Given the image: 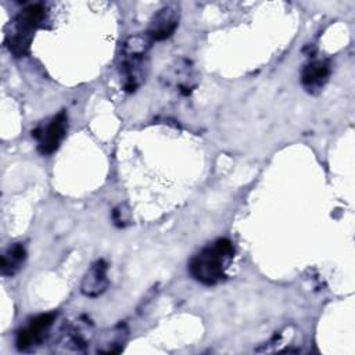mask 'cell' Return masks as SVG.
Wrapping results in <instances>:
<instances>
[{
  "mask_svg": "<svg viewBox=\"0 0 355 355\" xmlns=\"http://www.w3.org/2000/svg\"><path fill=\"white\" fill-rule=\"evenodd\" d=\"M234 257L233 243L227 239H218L198 251L189 262V273L204 286H215L226 276Z\"/></svg>",
  "mask_w": 355,
  "mask_h": 355,
  "instance_id": "1",
  "label": "cell"
},
{
  "mask_svg": "<svg viewBox=\"0 0 355 355\" xmlns=\"http://www.w3.org/2000/svg\"><path fill=\"white\" fill-rule=\"evenodd\" d=\"M46 7L43 3H35L25 7L12 21L11 32L7 35V46L15 57H24L31 47L36 29L44 25Z\"/></svg>",
  "mask_w": 355,
  "mask_h": 355,
  "instance_id": "2",
  "label": "cell"
},
{
  "mask_svg": "<svg viewBox=\"0 0 355 355\" xmlns=\"http://www.w3.org/2000/svg\"><path fill=\"white\" fill-rule=\"evenodd\" d=\"M68 130V115L60 111L46 125H39L32 130V137L37 141V150L42 155H50L60 147Z\"/></svg>",
  "mask_w": 355,
  "mask_h": 355,
  "instance_id": "3",
  "label": "cell"
},
{
  "mask_svg": "<svg viewBox=\"0 0 355 355\" xmlns=\"http://www.w3.org/2000/svg\"><path fill=\"white\" fill-rule=\"evenodd\" d=\"M55 318V312H49L37 315L33 319H31L28 324H25L22 329L17 331L15 347L19 351H29L39 347L44 341Z\"/></svg>",
  "mask_w": 355,
  "mask_h": 355,
  "instance_id": "4",
  "label": "cell"
},
{
  "mask_svg": "<svg viewBox=\"0 0 355 355\" xmlns=\"http://www.w3.org/2000/svg\"><path fill=\"white\" fill-rule=\"evenodd\" d=\"M179 25V10L175 6L162 7L150 21L146 35L154 42L168 39Z\"/></svg>",
  "mask_w": 355,
  "mask_h": 355,
  "instance_id": "5",
  "label": "cell"
},
{
  "mask_svg": "<svg viewBox=\"0 0 355 355\" xmlns=\"http://www.w3.org/2000/svg\"><path fill=\"white\" fill-rule=\"evenodd\" d=\"M331 72L327 60H311L301 69V85L309 94L322 92Z\"/></svg>",
  "mask_w": 355,
  "mask_h": 355,
  "instance_id": "6",
  "label": "cell"
},
{
  "mask_svg": "<svg viewBox=\"0 0 355 355\" xmlns=\"http://www.w3.org/2000/svg\"><path fill=\"white\" fill-rule=\"evenodd\" d=\"M107 272L108 263L104 259H97L94 263H92L82 280V294L89 298H97L103 293H105L110 283Z\"/></svg>",
  "mask_w": 355,
  "mask_h": 355,
  "instance_id": "7",
  "label": "cell"
},
{
  "mask_svg": "<svg viewBox=\"0 0 355 355\" xmlns=\"http://www.w3.org/2000/svg\"><path fill=\"white\" fill-rule=\"evenodd\" d=\"M26 259V250L22 243L11 244L3 254H1V263H0V273L4 277H12L18 270L22 268Z\"/></svg>",
  "mask_w": 355,
  "mask_h": 355,
  "instance_id": "8",
  "label": "cell"
},
{
  "mask_svg": "<svg viewBox=\"0 0 355 355\" xmlns=\"http://www.w3.org/2000/svg\"><path fill=\"white\" fill-rule=\"evenodd\" d=\"M125 330L122 327H116L111 331V337L107 338L103 344H98L97 351L101 354H116L121 352L125 343Z\"/></svg>",
  "mask_w": 355,
  "mask_h": 355,
  "instance_id": "9",
  "label": "cell"
},
{
  "mask_svg": "<svg viewBox=\"0 0 355 355\" xmlns=\"http://www.w3.org/2000/svg\"><path fill=\"white\" fill-rule=\"evenodd\" d=\"M112 220L118 227H125L130 220V211L125 204L118 205L112 211Z\"/></svg>",
  "mask_w": 355,
  "mask_h": 355,
  "instance_id": "10",
  "label": "cell"
}]
</instances>
